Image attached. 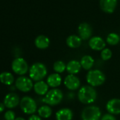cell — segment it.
<instances>
[{
  "label": "cell",
  "instance_id": "1",
  "mask_svg": "<svg viewBox=\"0 0 120 120\" xmlns=\"http://www.w3.org/2000/svg\"><path fill=\"white\" fill-rule=\"evenodd\" d=\"M78 98L83 104H91L97 99L96 90L91 86H83L78 92Z\"/></svg>",
  "mask_w": 120,
  "mask_h": 120
},
{
  "label": "cell",
  "instance_id": "2",
  "mask_svg": "<svg viewBox=\"0 0 120 120\" xmlns=\"http://www.w3.org/2000/svg\"><path fill=\"white\" fill-rule=\"evenodd\" d=\"M47 74L46 66L40 62H36L33 64L29 69L30 78L36 82L42 81Z\"/></svg>",
  "mask_w": 120,
  "mask_h": 120
},
{
  "label": "cell",
  "instance_id": "3",
  "mask_svg": "<svg viewBox=\"0 0 120 120\" xmlns=\"http://www.w3.org/2000/svg\"><path fill=\"white\" fill-rule=\"evenodd\" d=\"M63 100V93L61 90L54 88L47 92L45 96L43 98V102L50 105L54 106L59 105Z\"/></svg>",
  "mask_w": 120,
  "mask_h": 120
},
{
  "label": "cell",
  "instance_id": "4",
  "mask_svg": "<svg viewBox=\"0 0 120 120\" xmlns=\"http://www.w3.org/2000/svg\"><path fill=\"white\" fill-rule=\"evenodd\" d=\"M86 80L88 83L93 87L100 86L105 81V76L100 70H90L86 75Z\"/></svg>",
  "mask_w": 120,
  "mask_h": 120
},
{
  "label": "cell",
  "instance_id": "5",
  "mask_svg": "<svg viewBox=\"0 0 120 120\" xmlns=\"http://www.w3.org/2000/svg\"><path fill=\"white\" fill-rule=\"evenodd\" d=\"M81 118L82 120H100L101 119V111L97 106H88L82 111Z\"/></svg>",
  "mask_w": 120,
  "mask_h": 120
},
{
  "label": "cell",
  "instance_id": "6",
  "mask_svg": "<svg viewBox=\"0 0 120 120\" xmlns=\"http://www.w3.org/2000/svg\"><path fill=\"white\" fill-rule=\"evenodd\" d=\"M21 110L27 114H33L37 110V104L33 98L29 96L23 97L20 102Z\"/></svg>",
  "mask_w": 120,
  "mask_h": 120
},
{
  "label": "cell",
  "instance_id": "7",
  "mask_svg": "<svg viewBox=\"0 0 120 120\" xmlns=\"http://www.w3.org/2000/svg\"><path fill=\"white\" fill-rule=\"evenodd\" d=\"M11 69L15 74L20 76H23L28 71V65L23 58L18 57L14 59L12 62Z\"/></svg>",
  "mask_w": 120,
  "mask_h": 120
},
{
  "label": "cell",
  "instance_id": "8",
  "mask_svg": "<svg viewBox=\"0 0 120 120\" xmlns=\"http://www.w3.org/2000/svg\"><path fill=\"white\" fill-rule=\"evenodd\" d=\"M15 86L19 90L23 93H27L31 90L34 85L33 83V80L30 78L21 76L16 80Z\"/></svg>",
  "mask_w": 120,
  "mask_h": 120
},
{
  "label": "cell",
  "instance_id": "9",
  "mask_svg": "<svg viewBox=\"0 0 120 120\" xmlns=\"http://www.w3.org/2000/svg\"><path fill=\"white\" fill-rule=\"evenodd\" d=\"M64 86L70 90H75L78 89L81 86L79 79L73 74H69L66 76L64 81Z\"/></svg>",
  "mask_w": 120,
  "mask_h": 120
},
{
  "label": "cell",
  "instance_id": "10",
  "mask_svg": "<svg viewBox=\"0 0 120 120\" xmlns=\"http://www.w3.org/2000/svg\"><path fill=\"white\" fill-rule=\"evenodd\" d=\"M20 102L19 96L15 93H8L4 99V104L5 107L9 109L16 107L19 104H20Z\"/></svg>",
  "mask_w": 120,
  "mask_h": 120
},
{
  "label": "cell",
  "instance_id": "11",
  "mask_svg": "<svg viewBox=\"0 0 120 120\" xmlns=\"http://www.w3.org/2000/svg\"><path fill=\"white\" fill-rule=\"evenodd\" d=\"M117 5V0H100V9L107 14L114 11Z\"/></svg>",
  "mask_w": 120,
  "mask_h": 120
},
{
  "label": "cell",
  "instance_id": "12",
  "mask_svg": "<svg viewBox=\"0 0 120 120\" xmlns=\"http://www.w3.org/2000/svg\"><path fill=\"white\" fill-rule=\"evenodd\" d=\"M78 32L79 34V37L82 40H88L93 33V30L91 26L87 23H82L79 26Z\"/></svg>",
  "mask_w": 120,
  "mask_h": 120
},
{
  "label": "cell",
  "instance_id": "13",
  "mask_svg": "<svg viewBox=\"0 0 120 120\" xmlns=\"http://www.w3.org/2000/svg\"><path fill=\"white\" fill-rule=\"evenodd\" d=\"M88 44L92 49L96 51H102L105 49L106 46V43L104 41V40L98 36L91 38L89 40Z\"/></svg>",
  "mask_w": 120,
  "mask_h": 120
},
{
  "label": "cell",
  "instance_id": "14",
  "mask_svg": "<svg viewBox=\"0 0 120 120\" xmlns=\"http://www.w3.org/2000/svg\"><path fill=\"white\" fill-rule=\"evenodd\" d=\"M106 109L111 114H120V99L114 98L111 99L107 102Z\"/></svg>",
  "mask_w": 120,
  "mask_h": 120
},
{
  "label": "cell",
  "instance_id": "15",
  "mask_svg": "<svg viewBox=\"0 0 120 120\" xmlns=\"http://www.w3.org/2000/svg\"><path fill=\"white\" fill-rule=\"evenodd\" d=\"M55 116L56 120H72L74 114L71 109L63 108L56 112Z\"/></svg>",
  "mask_w": 120,
  "mask_h": 120
},
{
  "label": "cell",
  "instance_id": "16",
  "mask_svg": "<svg viewBox=\"0 0 120 120\" xmlns=\"http://www.w3.org/2000/svg\"><path fill=\"white\" fill-rule=\"evenodd\" d=\"M33 88H34L35 93H37L38 95H45L48 92L49 86L46 82H45L43 81H40L36 82L34 84Z\"/></svg>",
  "mask_w": 120,
  "mask_h": 120
},
{
  "label": "cell",
  "instance_id": "17",
  "mask_svg": "<svg viewBox=\"0 0 120 120\" xmlns=\"http://www.w3.org/2000/svg\"><path fill=\"white\" fill-rule=\"evenodd\" d=\"M62 77L59 74H52L47 79V83L52 88H56L62 83Z\"/></svg>",
  "mask_w": 120,
  "mask_h": 120
},
{
  "label": "cell",
  "instance_id": "18",
  "mask_svg": "<svg viewBox=\"0 0 120 120\" xmlns=\"http://www.w3.org/2000/svg\"><path fill=\"white\" fill-rule=\"evenodd\" d=\"M49 43H50L49 39L47 36L43 35H40L38 36L35 40V46L40 49H45L47 48L49 45Z\"/></svg>",
  "mask_w": 120,
  "mask_h": 120
},
{
  "label": "cell",
  "instance_id": "19",
  "mask_svg": "<svg viewBox=\"0 0 120 120\" xmlns=\"http://www.w3.org/2000/svg\"><path fill=\"white\" fill-rule=\"evenodd\" d=\"M81 69V63L76 60H71L67 64V71L69 74L75 75L78 74Z\"/></svg>",
  "mask_w": 120,
  "mask_h": 120
},
{
  "label": "cell",
  "instance_id": "20",
  "mask_svg": "<svg viewBox=\"0 0 120 120\" xmlns=\"http://www.w3.org/2000/svg\"><path fill=\"white\" fill-rule=\"evenodd\" d=\"M82 39L76 35H71L67 38V45L71 48H78L81 45Z\"/></svg>",
  "mask_w": 120,
  "mask_h": 120
},
{
  "label": "cell",
  "instance_id": "21",
  "mask_svg": "<svg viewBox=\"0 0 120 120\" xmlns=\"http://www.w3.org/2000/svg\"><path fill=\"white\" fill-rule=\"evenodd\" d=\"M80 63L83 69H84L85 70H90L93 67L95 61L91 56L85 55L81 58Z\"/></svg>",
  "mask_w": 120,
  "mask_h": 120
},
{
  "label": "cell",
  "instance_id": "22",
  "mask_svg": "<svg viewBox=\"0 0 120 120\" xmlns=\"http://www.w3.org/2000/svg\"><path fill=\"white\" fill-rule=\"evenodd\" d=\"M0 81L7 86H11L14 82L13 74L8 71H4L0 74Z\"/></svg>",
  "mask_w": 120,
  "mask_h": 120
},
{
  "label": "cell",
  "instance_id": "23",
  "mask_svg": "<svg viewBox=\"0 0 120 120\" xmlns=\"http://www.w3.org/2000/svg\"><path fill=\"white\" fill-rule=\"evenodd\" d=\"M38 114H39V116L40 117L47 119V118H49L52 115V108L49 106H48V105H42L38 109Z\"/></svg>",
  "mask_w": 120,
  "mask_h": 120
},
{
  "label": "cell",
  "instance_id": "24",
  "mask_svg": "<svg viewBox=\"0 0 120 120\" xmlns=\"http://www.w3.org/2000/svg\"><path fill=\"white\" fill-rule=\"evenodd\" d=\"M120 40L119 35L114 33H109L107 37V42L110 45H116Z\"/></svg>",
  "mask_w": 120,
  "mask_h": 120
},
{
  "label": "cell",
  "instance_id": "25",
  "mask_svg": "<svg viewBox=\"0 0 120 120\" xmlns=\"http://www.w3.org/2000/svg\"><path fill=\"white\" fill-rule=\"evenodd\" d=\"M53 69L57 74H61L67 69V65L62 61H56L54 63Z\"/></svg>",
  "mask_w": 120,
  "mask_h": 120
},
{
  "label": "cell",
  "instance_id": "26",
  "mask_svg": "<svg viewBox=\"0 0 120 120\" xmlns=\"http://www.w3.org/2000/svg\"><path fill=\"white\" fill-rule=\"evenodd\" d=\"M100 56H101V58L102 60H104V61H107V60L111 59V57L112 56V52L109 49L105 48L103 50H102Z\"/></svg>",
  "mask_w": 120,
  "mask_h": 120
},
{
  "label": "cell",
  "instance_id": "27",
  "mask_svg": "<svg viewBox=\"0 0 120 120\" xmlns=\"http://www.w3.org/2000/svg\"><path fill=\"white\" fill-rule=\"evenodd\" d=\"M4 119L6 120H15L16 114L12 110H8L4 114Z\"/></svg>",
  "mask_w": 120,
  "mask_h": 120
},
{
  "label": "cell",
  "instance_id": "28",
  "mask_svg": "<svg viewBox=\"0 0 120 120\" xmlns=\"http://www.w3.org/2000/svg\"><path fill=\"white\" fill-rule=\"evenodd\" d=\"M101 120H116L115 116L111 114H105L102 117Z\"/></svg>",
  "mask_w": 120,
  "mask_h": 120
},
{
  "label": "cell",
  "instance_id": "29",
  "mask_svg": "<svg viewBox=\"0 0 120 120\" xmlns=\"http://www.w3.org/2000/svg\"><path fill=\"white\" fill-rule=\"evenodd\" d=\"M28 120H42V119L40 118V116H38V115H35V114H32L29 117Z\"/></svg>",
  "mask_w": 120,
  "mask_h": 120
},
{
  "label": "cell",
  "instance_id": "30",
  "mask_svg": "<svg viewBox=\"0 0 120 120\" xmlns=\"http://www.w3.org/2000/svg\"><path fill=\"white\" fill-rule=\"evenodd\" d=\"M5 105H4V103H2V102H0V114H1L2 112H4V109H5Z\"/></svg>",
  "mask_w": 120,
  "mask_h": 120
},
{
  "label": "cell",
  "instance_id": "31",
  "mask_svg": "<svg viewBox=\"0 0 120 120\" xmlns=\"http://www.w3.org/2000/svg\"><path fill=\"white\" fill-rule=\"evenodd\" d=\"M15 120H26V119L23 117H17L15 119Z\"/></svg>",
  "mask_w": 120,
  "mask_h": 120
}]
</instances>
